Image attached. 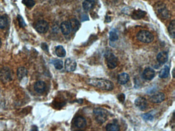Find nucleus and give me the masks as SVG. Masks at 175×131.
<instances>
[{"label":"nucleus","mask_w":175,"mask_h":131,"mask_svg":"<svg viewBox=\"0 0 175 131\" xmlns=\"http://www.w3.org/2000/svg\"><path fill=\"white\" fill-rule=\"evenodd\" d=\"M170 74V68L167 66H165L159 72V76L161 78H167Z\"/></svg>","instance_id":"21"},{"label":"nucleus","mask_w":175,"mask_h":131,"mask_svg":"<svg viewBox=\"0 0 175 131\" xmlns=\"http://www.w3.org/2000/svg\"><path fill=\"white\" fill-rule=\"evenodd\" d=\"M77 67V62L74 59L67 58L65 62V68L68 72H72L75 70Z\"/></svg>","instance_id":"8"},{"label":"nucleus","mask_w":175,"mask_h":131,"mask_svg":"<svg viewBox=\"0 0 175 131\" xmlns=\"http://www.w3.org/2000/svg\"><path fill=\"white\" fill-rule=\"evenodd\" d=\"M105 57L106 59V64L109 69H115L118 65V58L111 51L106 52Z\"/></svg>","instance_id":"5"},{"label":"nucleus","mask_w":175,"mask_h":131,"mask_svg":"<svg viewBox=\"0 0 175 131\" xmlns=\"http://www.w3.org/2000/svg\"><path fill=\"white\" fill-rule=\"evenodd\" d=\"M70 27H71V30L73 32H76L78 30L79 28L80 27V24L79 21L76 19H72L69 22Z\"/></svg>","instance_id":"17"},{"label":"nucleus","mask_w":175,"mask_h":131,"mask_svg":"<svg viewBox=\"0 0 175 131\" xmlns=\"http://www.w3.org/2000/svg\"><path fill=\"white\" fill-rule=\"evenodd\" d=\"M1 45H2V42H1V38H0V48L1 47Z\"/></svg>","instance_id":"34"},{"label":"nucleus","mask_w":175,"mask_h":131,"mask_svg":"<svg viewBox=\"0 0 175 131\" xmlns=\"http://www.w3.org/2000/svg\"><path fill=\"white\" fill-rule=\"evenodd\" d=\"M22 3L28 8H31L35 5V2L34 0H23Z\"/></svg>","instance_id":"27"},{"label":"nucleus","mask_w":175,"mask_h":131,"mask_svg":"<svg viewBox=\"0 0 175 131\" xmlns=\"http://www.w3.org/2000/svg\"><path fill=\"white\" fill-rule=\"evenodd\" d=\"M155 76V72L151 68H147L145 69L142 74L143 78L147 80H151L154 78Z\"/></svg>","instance_id":"11"},{"label":"nucleus","mask_w":175,"mask_h":131,"mask_svg":"<svg viewBox=\"0 0 175 131\" xmlns=\"http://www.w3.org/2000/svg\"><path fill=\"white\" fill-rule=\"evenodd\" d=\"M169 58V55L167 52L162 51L157 55V59L160 64H164L167 62Z\"/></svg>","instance_id":"13"},{"label":"nucleus","mask_w":175,"mask_h":131,"mask_svg":"<svg viewBox=\"0 0 175 131\" xmlns=\"http://www.w3.org/2000/svg\"><path fill=\"white\" fill-rule=\"evenodd\" d=\"M60 28H61V31L64 35H68L70 34L71 29L69 22L65 21V22L62 23Z\"/></svg>","instance_id":"15"},{"label":"nucleus","mask_w":175,"mask_h":131,"mask_svg":"<svg viewBox=\"0 0 175 131\" xmlns=\"http://www.w3.org/2000/svg\"><path fill=\"white\" fill-rule=\"evenodd\" d=\"M55 52L57 55L60 58H64L66 56V51L64 47L61 45L57 47Z\"/></svg>","instance_id":"20"},{"label":"nucleus","mask_w":175,"mask_h":131,"mask_svg":"<svg viewBox=\"0 0 175 131\" xmlns=\"http://www.w3.org/2000/svg\"><path fill=\"white\" fill-rule=\"evenodd\" d=\"M17 76L20 80H22L24 77L26 76L27 75V70L24 67H20L17 70Z\"/></svg>","instance_id":"22"},{"label":"nucleus","mask_w":175,"mask_h":131,"mask_svg":"<svg viewBox=\"0 0 175 131\" xmlns=\"http://www.w3.org/2000/svg\"><path fill=\"white\" fill-rule=\"evenodd\" d=\"M137 37L138 40L144 43H150L154 40L153 34L146 30L140 31L137 34Z\"/></svg>","instance_id":"4"},{"label":"nucleus","mask_w":175,"mask_h":131,"mask_svg":"<svg viewBox=\"0 0 175 131\" xmlns=\"http://www.w3.org/2000/svg\"><path fill=\"white\" fill-rule=\"evenodd\" d=\"M74 124L76 127L78 128H83L86 125V120L82 116H78L74 122Z\"/></svg>","instance_id":"14"},{"label":"nucleus","mask_w":175,"mask_h":131,"mask_svg":"<svg viewBox=\"0 0 175 131\" xmlns=\"http://www.w3.org/2000/svg\"><path fill=\"white\" fill-rule=\"evenodd\" d=\"M34 89L35 91L38 93H43L46 89V84L43 81H38L35 83L34 86Z\"/></svg>","instance_id":"12"},{"label":"nucleus","mask_w":175,"mask_h":131,"mask_svg":"<svg viewBox=\"0 0 175 131\" xmlns=\"http://www.w3.org/2000/svg\"><path fill=\"white\" fill-rule=\"evenodd\" d=\"M39 131V129H38V126L34 125V126H31V131Z\"/></svg>","instance_id":"32"},{"label":"nucleus","mask_w":175,"mask_h":131,"mask_svg":"<svg viewBox=\"0 0 175 131\" xmlns=\"http://www.w3.org/2000/svg\"><path fill=\"white\" fill-rule=\"evenodd\" d=\"M129 80V76L126 73L120 74L118 76V82L120 85H125Z\"/></svg>","instance_id":"16"},{"label":"nucleus","mask_w":175,"mask_h":131,"mask_svg":"<svg viewBox=\"0 0 175 131\" xmlns=\"http://www.w3.org/2000/svg\"><path fill=\"white\" fill-rule=\"evenodd\" d=\"M155 11L157 16L162 19H167L170 17V13L166 5L162 2H158L155 5Z\"/></svg>","instance_id":"2"},{"label":"nucleus","mask_w":175,"mask_h":131,"mask_svg":"<svg viewBox=\"0 0 175 131\" xmlns=\"http://www.w3.org/2000/svg\"><path fill=\"white\" fill-rule=\"evenodd\" d=\"M165 98H166V96L164 93L159 92V93H156L155 94L152 95L149 98V101L153 103L158 104L164 101Z\"/></svg>","instance_id":"10"},{"label":"nucleus","mask_w":175,"mask_h":131,"mask_svg":"<svg viewBox=\"0 0 175 131\" xmlns=\"http://www.w3.org/2000/svg\"><path fill=\"white\" fill-rule=\"evenodd\" d=\"M106 131H119L120 127L117 123H109L106 126Z\"/></svg>","instance_id":"24"},{"label":"nucleus","mask_w":175,"mask_h":131,"mask_svg":"<svg viewBox=\"0 0 175 131\" xmlns=\"http://www.w3.org/2000/svg\"><path fill=\"white\" fill-rule=\"evenodd\" d=\"M82 5L84 10L86 11H90L95 5V1L94 0H85Z\"/></svg>","instance_id":"18"},{"label":"nucleus","mask_w":175,"mask_h":131,"mask_svg":"<svg viewBox=\"0 0 175 131\" xmlns=\"http://www.w3.org/2000/svg\"><path fill=\"white\" fill-rule=\"evenodd\" d=\"M146 12L141 10L138 9L135 10L133 12L132 17L135 19H141L146 15Z\"/></svg>","instance_id":"19"},{"label":"nucleus","mask_w":175,"mask_h":131,"mask_svg":"<svg viewBox=\"0 0 175 131\" xmlns=\"http://www.w3.org/2000/svg\"><path fill=\"white\" fill-rule=\"evenodd\" d=\"M52 63L55 66V68L57 70H61L63 67V61L61 59H54L52 62Z\"/></svg>","instance_id":"25"},{"label":"nucleus","mask_w":175,"mask_h":131,"mask_svg":"<svg viewBox=\"0 0 175 131\" xmlns=\"http://www.w3.org/2000/svg\"><path fill=\"white\" fill-rule=\"evenodd\" d=\"M118 38H119L118 35L114 31H111L109 32V40L111 41H112V42L116 41L118 40Z\"/></svg>","instance_id":"28"},{"label":"nucleus","mask_w":175,"mask_h":131,"mask_svg":"<svg viewBox=\"0 0 175 131\" xmlns=\"http://www.w3.org/2000/svg\"><path fill=\"white\" fill-rule=\"evenodd\" d=\"M135 105L137 107L143 111L145 110L148 107V102L145 98L139 97L135 101Z\"/></svg>","instance_id":"9"},{"label":"nucleus","mask_w":175,"mask_h":131,"mask_svg":"<svg viewBox=\"0 0 175 131\" xmlns=\"http://www.w3.org/2000/svg\"><path fill=\"white\" fill-rule=\"evenodd\" d=\"M141 116L142 119L146 121H153L154 119V116L153 115H151V114H144L143 115H142Z\"/></svg>","instance_id":"29"},{"label":"nucleus","mask_w":175,"mask_h":131,"mask_svg":"<svg viewBox=\"0 0 175 131\" xmlns=\"http://www.w3.org/2000/svg\"><path fill=\"white\" fill-rule=\"evenodd\" d=\"M81 131V130H79V131Z\"/></svg>","instance_id":"35"},{"label":"nucleus","mask_w":175,"mask_h":131,"mask_svg":"<svg viewBox=\"0 0 175 131\" xmlns=\"http://www.w3.org/2000/svg\"><path fill=\"white\" fill-rule=\"evenodd\" d=\"M87 83L92 86L106 91H111L114 88V85L112 82L103 78H91Z\"/></svg>","instance_id":"1"},{"label":"nucleus","mask_w":175,"mask_h":131,"mask_svg":"<svg viewBox=\"0 0 175 131\" xmlns=\"http://www.w3.org/2000/svg\"><path fill=\"white\" fill-rule=\"evenodd\" d=\"M8 19L6 16H0V28L4 29L8 25Z\"/></svg>","instance_id":"26"},{"label":"nucleus","mask_w":175,"mask_h":131,"mask_svg":"<svg viewBox=\"0 0 175 131\" xmlns=\"http://www.w3.org/2000/svg\"><path fill=\"white\" fill-rule=\"evenodd\" d=\"M125 98H126V96L124 94H120L118 96V98L119 99V101L121 102H123L124 101Z\"/></svg>","instance_id":"31"},{"label":"nucleus","mask_w":175,"mask_h":131,"mask_svg":"<svg viewBox=\"0 0 175 131\" xmlns=\"http://www.w3.org/2000/svg\"><path fill=\"white\" fill-rule=\"evenodd\" d=\"M93 112L95 119L99 123H104L108 119L109 113L105 109L97 108L93 110Z\"/></svg>","instance_id":"3"},{"label":"nucleus","mask_w":175,"mask_h":131,"mask_svg":"<svg viewBox=\"0 0 175 131\" xmlns=\"http://www.w3.org/2000/svg\"><path fill=\"white\" fill-rule=\"evenodd\" d=\"M43 44H42V46H41V47H42V49L44 50H45V51H48V46H47V45L45 43H43Z\"/></svg>","instance_id":"33"},{"label":"nucleus","mask_w":175,"mask_h":131,"mask_svg":"<svg viewBox=\"0 0 175 131\" xmlns=\"http://www.w3.org/2000/svg\"><path fill=\"white\" fill-rule=\"evenodd\" d=\"M168 30H169V34H170V37H172V38H174L175 36V20H173L170 22V25L169 26Z\"/></svg>","instance_id":"23"},{"label":"nucleus","mask_w":175,"mask_h":131,"mask_svg":"<svg viewBox=\"0 0 175 131\" xmlns=\"http://www.w3.org/2000/svg\"><path fill=\"white\" fill-rule=\"evenodd\" d=\"M11 74L9 69L8 68L4 67L0 69V79L4 83L9 82L11 80Z\"/></svg>","instance_id":"7"},{"label":"nucleus","mask_w":175,"mask_h":131,"mask_svg":"<svg viewBox=\"0 0 175 131\" xmlns=\"http://www.w3.org/2000/svg\"><path fill=\"white\" fill-rule=\"evenodd\" d=\"M17 19H18V22H19L20 27L24 28L26 26V23L25 22V21H24V19H23L22 16L18 15V16H17Z\"/></svg>","instance_id":"30"},{"label":"nucleus","mask_w":175,"mask_h":131,"mask_svg":"<svg viewBox=\"0 0 175 131\" xmlns=\"http://www.w3.org/2000/svg\"><path fill=\"white\" fill-rule=\"evenodd\" d=\"M35 29L39 33H46L49 29V24L45 20H40L36 24Z\"/></svg>","instance_id":"6"}]
</instances>
